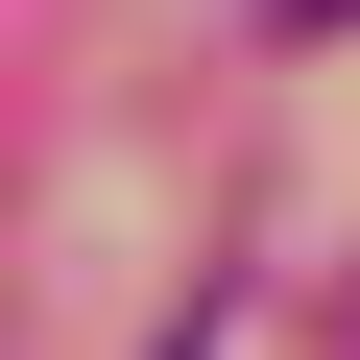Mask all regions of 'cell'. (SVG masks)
<instances>
[{"instance_id": "2", "label": "cell", "mask_w": 360, "mask_h": 360, "mask_svg": "<svg viewBox=\"0 0 360 360\" xmlns=\"http://www.w3.org/2000/svg\"><path fill=\"white\" fill-rule=\"evenodd\" d=\"M144 360H217V312H193V336H144Z\"/></svg>"}, {"instance_id": "1", "label": "cell", "mask_w": 360, "mask_h": 360, "mask_svg": "<svg viewBox=\"0 0 360 360\" xmlns=\"http://www.w3.org/2000/svg\"><path fill=\"white\" fill-rule=\"evenodd\" d=\"M240 25H264V49H312V25H360V0H240Z\"/></svg>"}]
</instances>
